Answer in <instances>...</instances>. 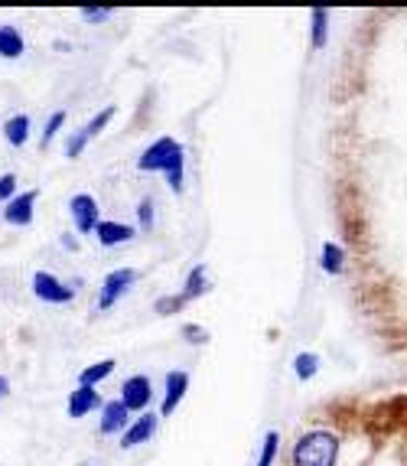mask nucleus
Segmentation results:
<instances>
[{
  "instance_id": "f257e3e1",
  "label": "nucleus",
  "mask_w": 407,
  "mask_h": 466,
  "mask_svg": "<svg viewBox=\"0 0 407 466\" xmlns=\"http://www.w3.org/2000/svg\"><path fill=\"white\" fill-rule=\"evenodd\" d=\"M137 170L141 173H164L166 177V187L173 193H183L186 187V154H183V144L170 134L157 137L137 157Z\"/></svg>"
},
{
  "instance_id": "f03ea898",
  "label": "nucleus",
  "mask_w": 407,
  "mask_h": 466,
  "mask_svg": "<svg viewBox=\"0 0 407 466\" xmlns=\"http://www.w3.org/2000/svg\"><path fill=\"white\" fill-rule=\"evenodd\" d=\"M336 460L339 437L333 431H310L290 451V463L293 466H336Z\"/></svg>"
},
{
  "instance_id": "7ed1b4c3",
  "label": "nucleus",
  "mask_w": 407,
  "mask_h": 466,
  "mask_svg": "<svg viewBox=\"0 0 407 466\" xmlns=\"http://www.w3.org/2000/svg\"><path fill=\"white\" fill-rule=\"evenodd\" d=\"M134 284H137V271H134V268H114V271L102 280V290H98V310L108 313L121 297L131 294Z\"/></svg>"
},
{
  "instance_id": "20e7f679",
  "label": "nucleus",
  "mask_w": 407,
  "mask_h": 466,
  "mask_svg": "<svg viewBox=\"0 0 407 466\" xmlns=\"http://www.w3.org/2000/svg\"><path fill=\"white\" fill-rule=\"evenodd\" d=\"M69 216L72 226L79 235H94V228L102 226V209H98V199L92 193H75L69 199Z\"/></svg>"
},
{
  "instance_id": "39448f33",
  "label": "nucleus",
  "mask_w": 407,
  "mask_h": 466,
  "mask_svg": "<svg viewBox=\"0 0 407 466\" xmlns=\"http://www.w3.org/2000/svg\"><path fill=\"white\" fill-rule=\"evenodd\" d=\"M30 288H33V297L43 303H72L75 300V290H72L63 278H55V274H49V271L33 274Z\"/></svg>"
},
{
  "instance_id": "423d86ee",
  "label": "nucleus",
  "mask_w": 407,
  "mask_h": 466,
  "mask_svg": "<svg viewBox=\"0 0 407 466\" xmlns=\"http://www.w3.org/2000/svg\"><path fill=\"white\" fill-rule=\"evenodd\" d=\"M121 401L127 404V411H144L150 401H154V381L147 375H131V379L121 385Z\"/></svg>"
},
{
  "instance_id": "0eeeda50",
  "label": "nucleus",
  "mask_w": 407,
  "mask_h": 466,
  "mask_svg": "<svg viewBox=\"0 0 407 466\" xmlns=\"http://www.w3.org/2000/svg\"><path fill=\"white\" fill-rule=\"evenodd\" d=\"M186 391H189V372H183V369H173V372H166L160 414H164V418H170V414L180 408V401H183V395H186Z\"/></svg>"
},
{
  "instance_id": "6e6552de",
  "label": "nucleus",
  "mask_w": 407,
  "mask_h": 466,
  "mask_svg": "<svg viewBox=\"0 0 407 466\" xmlns=\"http://www.w3.org/2000/svg\"><path fill=\"white\" fill-rule=\"evenodd\" d=\"M36 189H26V193H16L14 199L4 206V222L7 226H30L33 209H36Z\"/></svg>"
},
{
  "instance_id": "1a4fd4ad",
  "label": "nucleus",
  "mask_w": 407,
  "mask_h": 466,
  "mask_svg": "<svg viewBox=\"0 0 407 466\" xmlns=\"http://www.w3.org/2000/svg\"><path fill=\"white\" fill-rule=\"evenodd\" d=\"M102 408H104V401H102V395H98V389H88V385H75V389H72L69 418L82 420V418H88L92 411H102Z\"/></svg>"
},
{
  "instance_id": "9d476101",
  "label": "nucleus",
  "mask_w": 407,
  "mask_h": 466,
  "mask_svg": "<svg viewBox=\"0 0 407 466\" xmlns=\"http://www.w3.org/2000/svg\"><path fill=\"white\" fill-rule=\"evenodd\" d=\"M127 428H131V411H127V404L121 401V398L104 401L98 431H102V434H124Z\"/></svg>"
},
{
  "instance_id": "9b49d317",
  "label": "nucleus",
  "mask_w": 407,
  "mask_h": 466,
  "mask_svg": "<svg viewBox=\"0 0 407 466\" xmlns=\"http://www.w3.org/2000/svg\"><path fill=\"white\" fill-rule=\"evenodd\" d=\"M157 414L144 411L137 420H131V428L121 434V451H134V447H141V443H147L150 437H154V431H157Z\"/></svg>"
},
{
  "instance_id": "f8f14e48",
  "label": "nucleus",
  "mask_w": 407,
  "mask_h": 466,
  "mask_svg": "<svg viewBox=\"0 0 407 466\" xmlns=\"http://www.w3.org/2000/svg\"><path fill=\"white\" fill-rule=\"evenodd\" d=\"M137 235V228L124 226V222H111V218H102V226L94 228V238L102 248H118V245H127V241Z\"/></svg>"
},
{
  "instance_id": "ddd939ff",
  "label": "nucleus",
  "mask_w": 407,
  "mask_h": 466,
  "mask_svg": "<svg viewBox=\"0 0 407 466\" xmlns=\"http://www.w3.org/2000/svg\"><path fill=\"white\" fill-rule=\"evenodd\" d=\"M212 290V280H209V268L205 265H196L193 271L186 274V284H183V290H180V297L183 300H199L203 294H209Z\"/></svg>"
},
{
  "instance_id": "4468645a",
  "label": "nucleus",
  "mask_w": 407,
  "mask_h": 466,
  "mask_svg": "<svg viewBox=\"0 0 407 466\" xmlns=\"http://www.w3.org/2000/svg\"><path fill=\"white\" fill-rule=\"evenodd\" d=\"M26 53V39L16 26H0V59H20Z\"/></svg>"
},
{
  "instance_id": "2eb2a0df",
  "label": "nucleus",
  "mask_w": 407,
  "mask_h": 466,
  "mask_svg": "<svg viewBox=\"0 0 407 466\" xmlns=\"http://www.w3.org/2000/svg\"><path fill=\"white\" fill-rule=\"evenodd\" d=\"M30 115H10L7 121H4V140H7L10 147H24L26 140H30Z\"/></svg>"
},
{
  "instance_id": "dca6fc26",
  "label": "nucleus",
  "mask_w": 407,
  "mask_h": 466,
  "mask_svg": "<svg viewBox=\"0 0 407 466\" xmlns=\"http://www.w3.org/2000/svg\"><path fill=\"white\" fill-rule=\"evenodd\" d=\"M114 372V359H102V362H92V366H85L79 372V385H88V389H94V385H102L108 375Z\"/></svg>"
},
{
  "instance_id": "f3484780",
  "label": "nucleus",
  "mask_w": 407,
  "mask_h": 466,
  "mask_svg": "<svg viewBox=\"0 0 407 466\" xmlns=\"http://www.w3.org/2000/svg\"><path fill=\"white\" fill-rule=\"evenodd\" d=\"M320 268L326 274H342V268H345V251L339 248L336 241H326L320 248Z\"/></svg>"
},
{
  "instance_id": "a211bd4d",
  "label": "nucleus",
  "mask_w": 407,
  "mask_h": 466,
  "mask_svg": "<svg viewBox=\"0 0 407 466\" xmlns=\"http://www.w3.org/2000/svg\"><path fill=\"white\" fill-rule=\"evenodd\" d=\"M310 20H313V26H310V43H313V49H323L329 36V14L323 7H316L313 14H310Z\"/></svg>"
},
{
  "instance_id": "6ab92c4d",
  "label": "nucleus",
  "mask_w": 407,
  "mask_h": 466,
  "mask_svg": "<svg viewBox=\"0 0 407 466\" xmlns=\"http://www.w3.org/2000/svg\"><path fill=\"white\" fill-rule=\"evenodd\" d=\"M316 372H320V356H316V352H300V356L293 359V375H297L300 381L316 379Z\"/></svg>"
},
{
  "instance_id": "aec40b11",
  "label": "nucleus",
  "mask_w": 407,
  "mask_h": 466,
  "mask_svg": "<svg viewBox=\"0 0 407 466\" xmlns=\"http://www.w3.org/2000/svg\"><path fill=\"white\" fill-rule=\"evenodd\" d=\"M277 451H281V434H277V431H267L264 443H261V453H258V466H274Z\"/></svg>"
},
{
  "instance_id": "412c9836",
  "label": "nucleus",
  "mask_w": 407,
  "mask_h": 466,
  "mask_svg": "<svg viewBox=\"0 0 407 466\" xmlns=\"http://www.w3.org/2000/svg\"><path fill=\"white\" fill-rule=\"evenodd\" d=\"M114 115H118V108H114V105H108V108L98 111V115H94L92 121L85 125V134H88V137H98V134H102L104 127H108L111 121H114Z\"/></svg>"
},
{
  "instance_id": "4be33fe9",
  "label": "nucleus",
  "mask_w": 407,
  "mask_h": 466,
  "mask_svg": "<svg viewBox=\"0 0 407 466\" xmlns=\"http://www.w3.org/2000/svg\"><path fill=\"white\" fill-rule=\"evenodd\" d=\"M154 222H157V209H154V199H141V202H137V228L150 232V228H154Z\"/></svg>"
},
{
  "instance_id": "5701e85b",
  "label": "nucleus",
  "mask_w": 407,
  "mask_h": 466,
  "mask_svg": "<svg viewBox=\"0 0 407 466\" xmlns=\"http://www.w3.org/2000/svg\"><path fill=\"white\" fill-rule=\"evenodd\" d=\"M88 134H85V127H82V131H72L69 134V140H65V157H69V160H75V157H82V150L88 147Z\"/></svg>"
},
{
  "instance_id": "b1692460",
  "label": "nucleus",
  "mask_w": 407,
  "mask_h": 466,
  "mask_svg": "<svg viewBox=\"0 0 407 466\" xmlns=\"http://www.w3.org/2000/svg\"><path fill=\"white\" fill-rule=\"evenodd\" d=\"M63 125H65V111L59 108V111H53L49 115V121H46V131H43V140H40V147H46V144H53V137L59 131H63Z\"/></svg>"
},
{
  "instance_id": "393cba45",
  "label": "nucleus",
  "mask_w": 407,
  "mask_h": 466,
  "mask_svg": "<svg viewBox=\"0 0 407 466\" xmlns=\"http://www.w3.org/2000/svg\"><path fill=\"white\" fill-rule=\"evenodd\" d=\"M183 307H186V300H183L180 294H173V297H157V303H154V310H157L160 317H170V313H180Z\"/></svg>"
},
{
  "instance_id": "a878e982",
  "label": "nucleus",
  "mask_w": 407,
  "mask_h": 466,
  "mask_svg": "<svg viewBox=\"0 0 407 466\" xmlns=\"http://www.w3.org/2000/svg\"><path fill=\"white\" fill-rule=\"evenodd\" d=\"M79 14H82V20H85V24H104V20H111V16H114V10H111V7H82Z\"/></svg>"
},
{
  "instance_id": "bb28decb",
  "label": "nucleus",
  "mask_w": 407,
  "mask_h": 466,
  "mask_svg": "<svg viewBox=\"0 0 407 466\" xmlns=\"http://www.w3.org/2000/svg\"><path fill=\"white\" fill-rule=\"evenodd\" d=\"M14 196H16V173H4V177H0V202L7 206Z\"/></svg>"
},
{
  "instance_id": "cd10ccee",
  "label": "nucleus",
  "mask_w": 407,
  "mask_h": 466,
  "mask_svg": "<svg viewBox=\"0 0 407 466\" xmlns=\"http://www.w3.org/2000/svg\"><path fill=\"white\" fill-rule=\"evenodd\" d=\"M183 339H186V342H199V346H205V342H209V333H205L203 327H196V323H189V327H183Z\"/></svg>"
},
{
  "instance_id": "c85d7f7f",
  "label": "nucleus",
  "mask_w": 407,
  "mask_h": 466,
  "mask_svg": "<svg viewBox=\"0 0 407 466\" xmlns=\"http://www.w3.org/2000/svg\"><path fill=\"white\" fill-rule=\"evenodd\" d=\"M10 395V379L7 375H0V398H7Z\"/></svg>"
},
{
  "instance_id": "c756f323",
  "label": "nucleus",
  "mask_w": 407,
  "mask_h": 466,
  "mask_svg": "<svg viewBox=\"0 0 407 466\" xmlns=\"http://www.w3.org/2000/svg\"><path fill=\"white\" fill-rule=\"evenodd\" d=\"M63 245H65V248H79V241L72 238V235H63Z\"/></svg>"
}]
</instances>
